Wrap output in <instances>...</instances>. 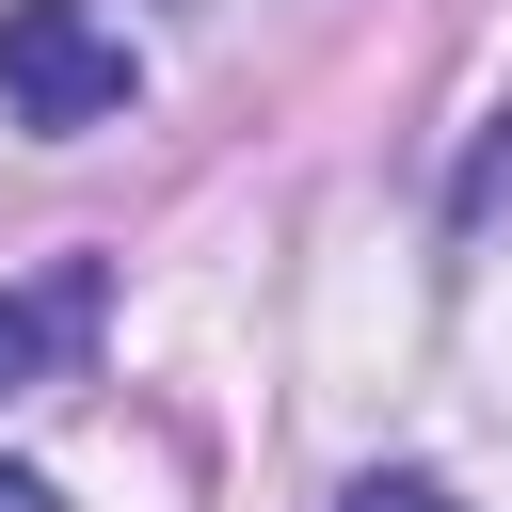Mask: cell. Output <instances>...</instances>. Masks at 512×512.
Returning <instances> with one entry per match:
<instances>
[{"label":"cell","mask_w":512,"mask_h":512,"mask_svg":"<svg viewBox=\"0 0 512 512\" xmlns=\"http://www.w3.org/2000/svg\"><path fill=\"white\" fill-rule=\"evenodd\" d=\"M128 32H96L80 0H0V112L16 128H96V112H128Z\"/></svg>","instance_id":"obj_1"},{"label":"cell","mask_w":512,"mask_h":512,"mask_svg":"<svg viewBox=\"0 0 512 512\" xmlns=\"http://www.w3.org/2000/svg\"><path fill=\"white\" fill-rule=\"evenodd\" d=\"M80 336H96V256H64L48 288H0V384H48Z\"/></svg>","instance_id":"obj_2"},{"label":"cell","mask_w":512,"mask_h":512,"mask_svg":"<svg viewBox=\"0 0 512 512\" xmlns=\"http://www.w3.org/2000/svg\"><path fill=\"white\" fill-rule=\"evenodd\" d=\"M336 512H464V496H448V480H416V464H384V480H352Z\"/></svg>","instance_id":"obj_3"},{"label":"cell","mask_w":512,"mask_h":512,"mask_svg":"<svg viewBox=\"0 0 512 512\" xmlns=\"http://www.w3.org/2000/svg\"><path fill=\"white\" fill-rule=\"evenodd\" d=\"M464 208H512V144H496V160H480V176H464Z\"/></svg>","instance_id":"obj_4"},{"label":"cell","mask_w":512,"mask_h":512,"mask_svg":"<svg viewBox=\"0 0 512 512\" xmlns=\"http://www.w3.org/2000/svg\"><path fill=\"white\" fill-rule=\"evenodd\" d=\"M0 512H64V496H48V480H32V464H0Z\"/></svg>","instance_id":"obj_5"}]
</instances>
